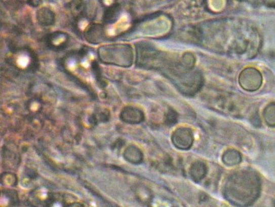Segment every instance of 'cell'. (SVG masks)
Returning <instances> with one entry per match:
<instances>
[{
  "instance_id": "5b68a950",
  "label": "cell",
  "mask_w": 275,
  "mask_h": 207,
  "mask_svg": "<svg viewBox=\"0 0 275 207\" xmlns=\"http://www.w3.org/2000/svg\"><path fill=\"white\" fill-rule=\"evenodd\" d=\"M262 116L267 126L275 127V101L270 102L265 107Z\"/></svg>"
},
{
  "instance_id": "6da1fadb",
  "label": "cell",
  "mask_w": 275,
  "mask_h": 207,
  "mask_svg": "<svg viewBox=\"0 0 275 207\" xmlns=\"http://www.w3.org/2000/svg\"><path fill=\"white\" fill-rule=\"evenodd\" d=\"M261 189V180L258 172L251 169H243L228 177L224 187V195L234 205L248 207L258 199Z\"/></svg>"
},
{
  "instance_id": "ba28073f",
  "label": "cell",
  "mask_w": 275,
  "mask_h": 207,
  "mask_svg": "<svg viewBox=\"0 0 275 207\" xmlns=\"http://www.w3.org/2000/svg\"><path fill=\"white\" fill-rule=\"evenodd\" d=\"M272 205L273 207H275V197L273 198L272 201Z\"/></svg>"
},
{
  "instance_id": "52a82bcc",
  "label": "cell",
  "mask_w": 275,
  "mask_h": 207,
  "mask_svg": "<svg viewBox=\"0 0 275 207\" xmlns=\"http://www.w3.org/2000/svg\"><path fill=\"white\" fill-rule=\"evenodd\" d=\"M266 6L275 9V1L264 2Z\"/></svg>"
},
{
  "instance_id": "3957f363",
  "label": "cell",
  "mask_w": 275,
  "mask_h": 207,
  "mask_svg": "<svg viewBox=\"0 0 275 207\" xmlns=\"http://www.w3.org/2000/svg\"><path fill=\"white\" fill-rule=\"evenodd\" d=\"M192 135L187 130H179L174 134L173 140L177 148L181 149H188L192 143Z\"/></svg>"
},
{
  "instance_id": "277c9868",
  "label": "cell",
  "mask_w": 275,
  "mask_h": 207,
  "mask_svg": "<svg viewBox=\"0 0 275 207\" xmlns=\"http://www.w3.org/2000/svg\"><path fill=\"white\" fill-rule=\"evenodd\" d=\"M223 160L227 165L235 166L242 162V155L241 152L235 150H228L224 153Z\"/></svg>"
},
{
  "instance_id": "7a4b0ae2",
  "label": "cell",
  "mask_w": 275,
  "mask_h": 207,
  "mask_svg": "<svg viewBox=\"0 0 275 207\" xmlns=\"http://www.w3.org/2000/svg\"><path fill=\"white\" fill-rule=\"evenodd\" d=\"M239 85L245 91L255 92L259 90L263 84L261 73L254 67H247L239 75Z\"/></svg>"
},
{
  "instance_id": "8992f818",
  "label": "cell",
  "mask_w": 275,
  "mask_h": 207,
  "mask_svg": "<svg viewBox=\"0 0 275 207\" xmlns=\"http://www.w3.org/2000/svg\"><path fill=\"white\" fill-rule=\"evenodd\" d=\"M205 164L199 162L194 164L191 169V176L195 181L201 180L207 174Z\"/></svg>"
}]
</instances>
